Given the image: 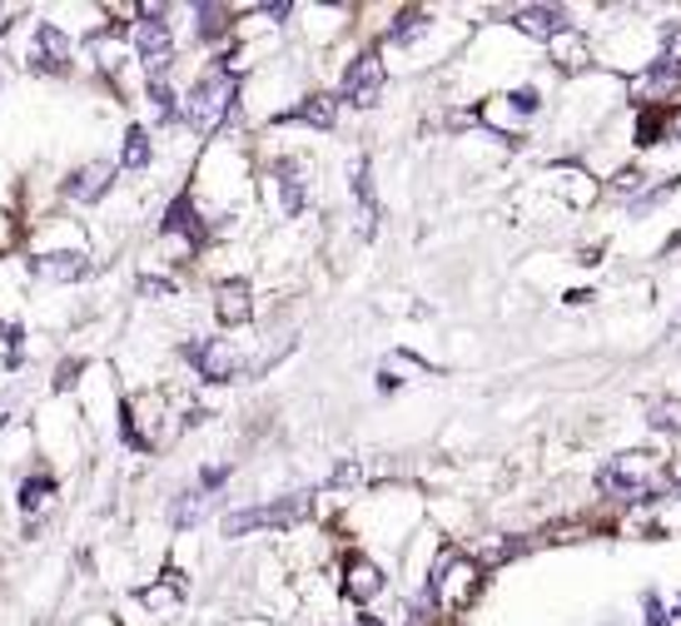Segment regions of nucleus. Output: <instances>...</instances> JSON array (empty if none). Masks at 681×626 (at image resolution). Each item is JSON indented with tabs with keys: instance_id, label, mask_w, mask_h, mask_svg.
<instances>
[{
	"instance_id": "39448f33",
	"label": "nucleus",
	"mask_w": 681,
	"mask_h": 626,
	"mask_svg": "<svg viewBox=\"0 0 681 626\" xmlns=\"http://www.w3.org/2000/svg\"><path fill=\"white\" fill-rule=\"evenodd\" d=\"M667 482H671L667 463L657 453H641V447L637 453H617L597 473V487L607 497H617V502H647V497L667 492Z\"/></svg>"
},
{
	"instance_id": "f3484780",
	"label": "nucleus",
	"mask_w": 681,
	"mask_h": 626,
	"mask_svg": "<svg viewBox=\"0 0 681 626\" xmlns=\"http://www.w3.org/2000/svg\"><path fill=\"white\" fill-rule=\"evenodd\" d=\"M671 89H681V70L661 65V60L647 70V75L631 79V99H641V105H657V99H667Z\"/></svg>"
},
{
	"instance_id": "412c9836",
	"label": "nucleus",
	"mask_w": 681,
	"mask_h": 626,
	"mask_svg": "<svg viewBox=\"0 0 681 626\" xmlns=\"http://www.w3.org/2000/svg\"><path fill=\"white\" fill-rule=\"evenodd\" d=\"M661 125H667V115H661V109H647V115L637 119V145H657Z\"/></svg>"
},
{
	"instance_id": "6e6552de",
	"label": "nucleus",
	"mask_w": 681,
	"mask_h": 626,
	"mask_svg": "<svg viewBox=\"0 0 681 626\" xmlns=\"http://www.w3.org/2000/svg\"><path fill=\"white\" fill-rule=\"evenodd\" d=\"M31 258H51V254H91V229L81 219H65V214H45L35 219L31 229Z\"/></svg>"
},
{
	"instance_id": "a878e982",
	"label": "nucleus",
	"mask_w": 681,
	"mask_h": 626,
	"mask_svg": "<svg viewBox=\"0 0 681 626\" xmlns=\"http://www.w3.org/2000/svg\"><path fill=\"white\" fill-rule=\"evenodd\" d=\"M11 20H15V10H11V6H0V35L11 30Z\"/></svg>"
},
{
	"instance_id": "dca6fc26",
	"label": "nucleus",
	"mask_w": 681,
	"mask_h": 626,
	"mask_svg": "<svg viewBox=\"0 0 681 626\" xmlns=\"http://www.w3.org/2000/svg\"><path fill=\"white\" fill-rule=\"evenodd\" d=\"M15 507H21L31 522H41V512L55 507V477L51 473H31L21 487H15Z\"/></svg>"
},
{
	"instance_id": "9b49d317",
	"label": "nucleus",
	"mask_w": 681,
	"mask_h": 626,
	"mask_svg": "<svg viewBox=\"0 0 681 626\" xmlns=\"http://www.w3.org/2000/svg\"><path fill=\"white\" fill-rule=\"evenodd\" d=\"M115 174H120L115 159H85V165H75L71 174H65L61 194L71 199V204H105V199L115 194Z\"/></svg>"
},
{
	"instance_id": "b1692460",
	"label": "nucleus",
	"mask_w": 681,
	"mask_h": 626,
	"mask_svg": "<svg viewBox=\"0 0 681 626\" xmlns=\"http://www.w3.org/2000/svg\"><path fill=\"white\" fill-rule=\"evenodd\" d=\"M667 622H671V616L661 612V602H657V596H647V626H667Z\"/></svg>"
},
{
	"instance_id": "a211bd4d",
	"label": "nucleus",
	"mask_w": 681,
	"mask_h": 626,
	"mask_svg": "<svg viewBox=\"0 0 681 626\" xmlns=\"http://www.w3.org/2000/svg\"><path fill=\"white\" fill-rule=\"evenodd\" d=\"M150 159H155L150 129H145V125H130V129L120 135V159H115V165L130 169V174H140V169H150Z\"/></svg>"
},
{
	"instance_id": "f03ea898",
	"label": "nucleus",
	"mask_w": 681,
	"mask_h": 626,
	"mask_svg": "<svg viewBox=\"0 0 681 626\" xmlns=\"http://www.w3.org/2000/svg\"><path fill=\"white\" fill-rule=\"evenodd\" d=\"M120 437L135 453H155L174 437V393L160 383H145L135 393H125L120 403Z\"/></svg>"
},
{
	"instance_id": "20e7f679",
	"label": "nucleus",
	"mask_w": 681,
	"mask_h": 626,
	"mask_svg": "<svg viewBox=\"0 0 681 626\" xmlns=\"http://www.w3.org/2000/svg\"><path fill=\"white\" fill-rule=\"evenodd\" d=\"M319 512V492H279L264 497L254 507H234V512L220 517V532L230 542H240L244 532H289V527H304Z\"/></svg>"
},
{
	"instance_id": "4be33fe9",
	"label": "nucleus",
	"mask_w": 681,
	"mask_h": 626,
	"mask_svg": "<svg viewBox=\"0 0 681 626\" xmlns=\"http://www.w3.org/2000/svg\"><path fill=\"white\" fill-rule=\"evenodd\" d=\"M661 65L681 70V25H671V30H667V50H661Z\"/></svg>"
},
{
	"instance_id": "4468645a",
	"label": "nucleus",
	"mask_w": 681,
	"mask_h": 626,
	"mask_svg": "<svg viewBox=\"0 0 681 626\" xmlns=\"http://www.w3.org/2000/svg\"><path fill=\"white\" fill-rule=\"evenodd\" d=\"M339 109H343V99L339 95H329V89H309V95L299 99V109H294V125L299 129H313V135H329L333 125H339Z\"/></svg>"
},
{
	"instance_id": "6ab92c4d",
	"label": "nucleus",
	"mask_w": 681,
	"mask_h": 626,
	"mask_svg": "<svg viewBox=\"0 0 681 626\" xmlns=\"http://www.w3.org/2000/svg\"><path fill=\"white\" fill-rule=\"evenodd\" d=\"M552 65H557V70H567V75H577V70H587V65H592V50H587V40H582L577 30H567V35H557V40H552Z\"/></svg>"
},
{
	"instance_id": "aec40b11",
	"label": "nucleus",
	"mask_w": 681,
	"mask_h": 626,
	"mask_svg": "<svg viewBox=\"0 0 681 626\" xmlns=\"http://www.w3.org/2000/svg\"><path fill=\"white\" fill-rule=\"evenodd\" d=\"M651 427H671V433H681V397H661V403H651Z\"/></svg>"
},
{
	"instance_id": "ddd939ff",
	"label": "nucleus",
	"mask_w": 681,
	"mask_h": 626,
	"mask_svg": "<svg viewBox=\"0 0 681 626\" xmlns=\"http://www.w3.org/2000/svg\"><path fill=\"white\" fill-rule=\"evenodd\" d=\"M512 25L522 30V35H532V40H557V35H567L572 30V20H567V10L562 6H522V10H512Z\"/></svg>"
},
{
	"instance_id": "f257e3e1",
	"label": "nucleus",
	"mask_w": 681,
	"mask_h": 626,
	"mask_svg": "<svg viewBox=\"0 0 681 626\" xmlns=\"http://www.w3.org/2000/svg\"><path fill=\"white\" fill-rule=\"evenodd\" d=\"M240 89L244 85L224 70V60H210L194 75V85L184 89V129L200 139H220L240 115Z\"/></svg>"
},
{
	"instance_id": "1a4fd4ad",
	"label": "nucleus",
	"mask_w": 681,
	"mask_h": 626,
	"mask_svg": "<svg viewBox=\"0 0 681 626\" xmlns=\"http://www.w3.org/2000/svg\"><path fill=\"white\" fill-rule=\"evenodd\" d=\"M25 65L35 70V75H51V79H65L75 70V45L71 35H65L55 20H41L31 35V50H25Z\"/></svg>"
},
{
	"instance_id": "2eb2a0df",
	"label": "nucleus",
	"mask_w": 681,
	"mask_h": 626,
	"mask_svg": "<svg viewBox=\"0 0 681 626\" xmlns=\"http://www.w3.org/2000/svg\"><path fill=\"white\" fill-rule=\"evenodd\" d=\"M91 254H51V258H31V274L41 284H81L91 274Z\"/></svg>"
},
{
	"instance_id": "7ed1b4c3",
	"label": "nucleus",
	"mask_w": 681,
	"mask_h": 626,
	"mask_svg": "<svg viewBox=\"0 0 681 626\" xmlns=\"http://www.w3.org/2000/svg\"><path fill=\"white\" fill-rule=\"evenodd\" d=\"M423 592H428V602L438 606L443 622H453V616H462L472 602H478L482 562L468 556L462 547H443V552L433 556V572H428V582H423Z\"/></svg>"
},
{
	"instance_id": "5701e85b",
	"label": "nucleus",
	"mask_w": 681,
	"mask_h": 626,
	"mask_svg": "<svg viewBox=\"0 0 681 626\" xmlns=\"http://www.w3.org/2000/svg\"><path fill=\"white\" fill-rule=\"evenodd\" d=\"M611 189H617V194H637V189H641V174H637V169H621V174L611 179Z\"/></svg>"
},
{
	"instance_id": "f8f14e48",
	"label": "nucleus",
	"mask_w": 681,
	"mask_h": 626,
	"mask_svg": "<svg viewBox=\"0 0 681 626\" xmlns=\"http://www.w3.org/2000/svg\"><path fill=\"white\" fill-rule=\"evenodd\" d=\"M294 15H304L299 20V35L309 40V45L323 50V40H339L343 30H349L353 6H294Z\"/></svg>"
},
{
	"instance_id": "9d476101",
	"label": "nucleus",
	"mask_w": 681,
	"mask_h": 626,
	"mask_svg": "<svg viewBox=\"0 0 681 626\" xmlns=\"http://www.w3.org/2000/svg\"><path fill=\"white\" fill-rule=\"evenodd\" d=\"M254 284L244 274H230V278H220V284L210 288V314H214V323L224 328V333H234V328H244V323H254Z\"/></svg>"
},
{
	"instance_id": "393cba45",
	"label": "nucleus",
	"mask_w": 681,
	"mask_h": 626,
	"mask_svg": "<svg viewBox=\"0 0 681 626\" xmlns=\"http://www.w3.org/2000/svg\"><path fill=\"white\" fill-rule=\"evenodd\" d=\"M667 129H671V135L681 139V105H677V109H671V115H667Z\"/></svg>"
},
{
	"instance_id": "0eeeda50",
	"label": "nucleus",
	"mask_w": 681,
	"mask_h": 626,
	"mask_svg": "<svg viewBox=\"0 0 681 626\" xmlns=\"http://www.w3.org/2000/svg\"><path fill=\"white\" fill-rule=\"evenodd\" d=\"M339 592H343V602H353L363 612V606H373L383 592H389V576H383V566H379V556H369V552H343V562H339Z\"/></svg>"
},
{
	"instance_id": "423d86ee",
	"label": "nucleus",
	"mask_w": 681,
	"mask_h": 626,
	"mask_svg": "<svg viewBox=\"0 0 681 626\" xmlns=\"http://www.w3.org/2000/svg\"><path fill=\"white\" fill-rule=\"evenodd\" d=\"M383 89H389V65H383V55L373 45L359 50L339 75V99L353 109H373L383 99Z\"/></svg>"
}]
</instances>
